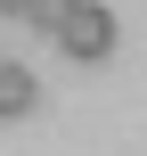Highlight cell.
<instances>
[{
  "mask_svg": "<svg viewBox=\"0 0 147 156\" xmlns=\"http://www.w3.org/2000/svg\"><path fill=\"white\" fill-rule=\"evenodd\" d=\"M57 41H65L74 58H106V49H115V16H106V0H74L65 25H57Z\"/></svg>",
  "mask_w": 147,
  "mask_h": 156,
  "instance_id": "cell-1",
  "label": "cell"
},
{
  "mask_svg": "<svg viewBox=\"0 0 147 156\" xmlns=\"http://www.w3.org/2000/svg\"><path fill=\"white\" fill-rule=\"evenodd\" d=\"M33 107V74L25 66H0V115H25Z\"/></svg>",
  "mask_w": 147,
  "mask_h": 156,
  "instance_id": "cell-2",
  "label": "cell"
},
{
  "mask_svg": "<svg viewBox=\"0 0 147 156\" xmlns=\"http://www.w3.org/2000/svg\"><path fill=\"white\" fill-rule=\"evenodd\" d=\"M65 8H74V0H41V8H33V16H41V25H49V33H57V25H65Z\"/></svg>",
  "mask_w": 147,
  "mask_h": 156,
  "instance_id": "cell-3",
  "label": "cell"
},
{
  "mask_svg": "<svg viewBox=\"0 0 147 156\" xmlns=\"http://www.w3.org/2000/svg\"><path fill=\"white\" fill-rule=\"evenodd\" d=\"M0 8H8V16H33V8H41V0H0Z\"/></svg>",
  "mask_w": 147,
  "mask_h": 156,
  "instance_id": "cell-4",
  "label": "cell"
}]
</instances>
